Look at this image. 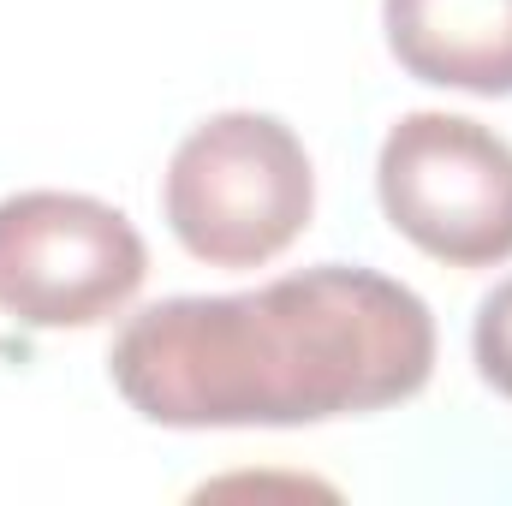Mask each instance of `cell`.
I'll use <instances>...</instances> for the list:
<instances>
[{
	"label": "cell",
	"instance_id": "obj_1",
	"mask_svg": "<svg viewBox=\"0 0 512 506\" xmlns=\"http://www.w3.org/2000/svg\"><path fill=\"white\" fill-rule=\"evenodd\" d=\"M108 376L161 429H298L387 411L435 376L429 304L376 268L316 262L256 292L137 310Z\"/></svg>",
	"mask_w": 512,
	"mask_h": 506
},
{
	"label": "cell",
	"instance_id": "obj_2",
	"mask_svg": "<svg viewBox=\"0 0 512 506\" xmlns=\"http://www.w3.org/2000/svg\"><path fill=\"white\" fill-rule=\"evenodd\" d=\"M161 215L185 256L209 268H262L298 245L316 215V173L298 131L274 114H215L167 161Z\"/></svg>",
	"mask_w": 512,
	"mask_h": 506
},
{
	"label": "cell",
	"instance_id": "obj_3",
	"mask_svg": "<svg viewBox=\"0 0 512 506\" xmlns=\"http://www.w3.org/2000/svg\"><path fill=\"white\" fill-rule=\"evenodd\" d=\"M376 197L387 227L447 268L512 256V143L465 114H405L382 137Z\"/></svg>",
	"mask_w": 512,
	"mask_h": 506
},
{
	"label": "cell",
	"instance_id": "obj_4",
	"mask_svg": "<svg viewBox=\"0 0 512 506\" xmlns=\"http://www.w3.org/2000/svg\"><path fill=\"white\" fill-rule=\"evenodd\" d=\"M149 274L126 209L84 191L0 197V316L18 328H96Z\"/></svg>",
	"mask_w": 512,
	"mask_h": 506
},
{
	"label": "cell",
	"instance_id": "obj_5",
	"mask_svg": "<svg viewBox=\"0 0 512 506\" xmlns=\"http://www.w3.org/2000/svg\"><path fill=\"white\" fill-rule=\"evenodd\" d=\"M382 30L405 78L512 96V0H382Z\"/></svg>",
	"mask_w": 512,
	"mask_h": 506
},
{
	"label": "cell",
	"instance_id": "obj_6",
	"mask_svg": "<svg viewBox=\"0 0 512 506\" xmlns=\"http://www.w3.org/2000/svg\"><path fill=\"white\" fill-rule=\"evenodd\" d=\"M471 358H477V376L489 381L501 399H512V280H501V286L477 304Z\"/></svg>",
	"mask_w": 512,
	"mask_h": 506
}]
</instances>
